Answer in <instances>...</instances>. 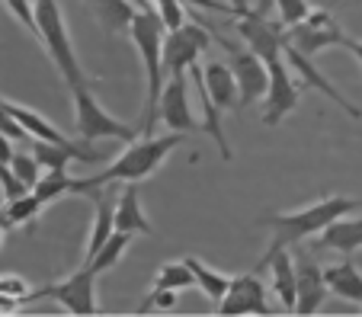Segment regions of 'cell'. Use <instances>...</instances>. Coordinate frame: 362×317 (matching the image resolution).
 <instances>
[{"label": "cell", "mask_w": 362, "mask_h": 317, "mask_svg": "<svg viewBox=\"0 0 362 317\" xmlns=\"http://www.w3.org/2000/svg\"><path fill=\"white\" fill-rule=\"evenodd\" d=\"M180 141H183V131H170V135H160V138H154V135H141V138L129 141V148H125V151L119 154V157L112 160V164L106 167L103 173L87 177V179H77L74 193L87 196L90 189H100V186H116V183H141V179H148L151 173L164 164L167 154H170Z\"/></svg>", "instance_id": "obj_1"}, {"label": "cell", "mask_w": 362, "mask_h": 317, "mask_svg": "<svg viewBox=\"0 0 362 317\" xmlns=\"http://www.w3.org/2000/svg\"><path fill=\"white\" fill-rule=\"evenodd\" d=\"M129 35H132V42H135L138 55H141L144 77H148V87H144V109H141V135H154L160 93H164V83H167V74H164L167 26L158 16V10H138L132 26H129Z\"/></svg>", "instance_id": "obj_2"}, {"label": "cell", "mask_w": 362, "mask_h": 317, "mask_svg": "<svg viewBox=\"0 0 362 317\" xmlns=\"http://www.w3.org/2000/svg\"><path fill=\"white\" fill-rule=\"evenodd\" d=\"M353 212H359V199H349V196H327V199H317V202H311V205L298 208V212L267 215L260 225L273 228V244L292 247V244H301L305 237L321 234L330 221L343 218V215H353Z\"/></svg>", "instance_id": "obj_3"}, {"label": "cell", "mask_w": 362, "mask_h": 317, "mask_svg": "<svg viewBox=\"0 0 362 317\" xmlns=\"http://www.w3.org/2000/svg\"><path fill=\"white\" fill-rule=\"evenodd\" d=\"M35 20H39V42L45 45L52 64L62 71L68 90L90 87V77L83 74L81 61H77V52H74V45H71L68 23H64V16H62L58 0H35Z\"/></svg>", "instance_id": "obj_4"}, {"label": "cell", "mask_w": 362, "mask_h": 317, "mask_svg": "<svg viewBox=\"0 0 362 317\" xmlns=\"http://www.w3.org/2000/svg\"><path fill=\"white\" fill-rule=\"evenodd\" d=\"M71 93H74V128L83 141L119 138L129 145V141H135L138 135H141L135 125L119 122L116 116H110V112L103 109L90 87H77V90H71Z\"/></svg>", "instance_id": "obj_5"}, {"label": "cell", "mask_w": 362, "mask_h": 317, "mask_svg": "<svg viewBox=\"0 0 362 317\" xmlns=\"http://www.w3.org/2000/svg\"><path fill=\"white\" fill-rule=\"evenodd\" d=\"M96 276H100V273L83 263L77 273H71L62 282L42 285V289L29 292L26 301H45V298H52V301H58L68 314L90 317V314H96Z\"/></svg>", "instance_id": "obj_6"}, {"label": "cell", "mask_w": 362, "mask_h": 317, "mask_svg": "<svg viewBox=\"0 0 362 317\" xmlns=\"http://www.w3.org/2000/svg\"><path fill=\"white\" fill-rule=\"evenodd\" d=\"M212 45L209 29L199 26L196 20L183 23L180 29H167L164 35V74L167 77H183L192 64L199 61L205 49Z\"/></svg>", "instance_id": "obj_7"}, {"label": "cell", "mask_w": 362, "mask_h": 317, "mask_svg": "<svg viewBox=\"0 0 362 317\" xmlns=\"http://www.w3.org/2000/svg\"><path fill=\"white\" fill-rule=\"evenodd\" d=\"M343 39H346V32H343V26L337 23V16L327 13V10H311L301 23L286 29V45L298 49L301 55H308V58H315L317 52H324L327 45L340 49Z\"/></svg>", "instance_id": "obj_8"}, {"label": "cell", "mask_w": 362, "mask_h": 317, "mask_svg": "<svg viewBox=\"0 0 362 317\" xmlns=\"http://www.w3.org/2000/svg\"><path fill=\"white\" fill-rule=\"evenodd\" d=\"M234 29L244 39L247 49L257 52L267 64L286 55V26L279 20H269V16H260L250 10V13L238 16V26Z\"/></svg>", "instance_id": "obj_9"}, {"label": "cell", "mask_w": 362, "mask_h": 317, "mask_svg": "<svg viewBox=\"0 0 362 317\" xmlns=\"http://www.w3.org/2000/svg\"><path fill=\"white\" fill-rule=\"evenodd\" d=\"M228 55H231V71H234V80H238V109L240 106H250L257 100L267 97V87H269V64L263 61L257 52L250 49H231L225 42Z\"/></svg>", "instance_id": "obj_10"}, {"label": "cell", "mask_w": 362, "mask_h": 317, "mask_svg": "<svg viewBox=\"0 0 362 317\" xmlns=\"http://www.w3.org/2000/svg\"><path fill=\"white\" fill-rule=\"evenodd\" d=\"M298 106V83L292 77V68H288L286 55L269 61V87L267 97H263V122L273 128L279 125L288 112H295Z\"/></svg>", "instance_id": "obj_11"}, {"label": "cell", "mask_w": 362, "mask_h": 317, "mask_svg": "<svg viewBox=\"0 0 362 317\" xmlns=\"http://www.w3.org/2000/svg\"><path fill=\"white\" fill-rule=\"evenodd\" d=\"M295 285H298V301H295V314L308 317V314H317L321 304L327 301L330 289H327V279H324V269L315 263V256L308 250L295 247Z\"/></svg>", "instance_id": "obj_12"}, {"label": "cell", "mask_w": 362, "mask_h": 317, "mask_svg": "<svg viewBox=\"0 0 362 317\" xmlns=\"http://www.w3.org/2000/svg\"><path fill=\"white\" fill-rule=\"evenodd\" d=\"M267 285L260 282V273H240L231 276L225 298L218 301V314L225 317H244V314H269Z\"/></svg>", "instance_id": "obj_13"}, {"label": "cell", "mask_w": 362, "mask_h": 317, "mask_svg": "<svg viewBox=\"0 0 362 317\" xmlns=\"http://www.w3.org/2000/svg\"><path fill=\"white\" fill-rule=\"evenodd\" d=\"M158 122H164L170 131H183V135L202 128L189 109L186 77H167L164 93H160V106H158Z\"/></svg>", "instance_id": "obj_14"}, {"label": "cell", "mask_w": 362, "mask_h": 317, "mask_svg": "<svg viewBox=\"0 0 362 317\" xmlns=\"http://www.w3.org/2000/svg\"><path fill=\"white\" fill-rule=\"evenodd\" d=\"M269 269V282H273L276 298L282 301L286 311H295V301H298V285H295V256L288 253V247H279V244H269L267 256L260 260L257 273Z\"/></svg>", "instance_id": "obj_15"}, {"label": "cell", "mask_w": 362, "mask_h": 317, "mask_svg": "<svg viewBox=\"0 0 362 317\" xmlns=\"http://www.w3.org/2000/svg\"><path fill=\"white\" fill-rule=\"evenodd\" d=\"M286 61H288V68H292L295 74L301 77V83H305L308 90H317V93H324V97H327V100H334V103L340 106V109L346 112V116L362 119V109H359V106H353V103H349V100L343 97L340 90H337L334 83H330L327 77H324V71H317V68H315V61H311V58H308V55H301L298 49H292V45H286Z\"/></svg>", "instance_id": "obj_16"}, {"label": "cell", "mask_w": 362, "mask_h": 317, "mask_svg": "<svg viewBox=\"0 0 362 317\" xmlns=\"http://www.w3.org/2000/svg\"><path fill=\"white\" fill-rule=\"evenodd\" d=\"M90 199L96 202V215H93V228H90L87 237V253H83V263H90L96 256V250L116 234V196H110V189H90Z\"/></svg>", "instance_id": "obj_17"}, {"label": "cell", "mask_w": 362, "mask_h": 317, "mask_svg": "<svg viewBox=\"0 0 362 317\" xmlns=\"http://www.w3.org/2000/svg\"><path fill=\"white\" fill-rule=\"evenodd\" d=\"M202 83L212 97L215 109L228 112V109H238V80H234V71L231 64H221V61H209L202 68Z\"/></svg>", "instance_id": "obj_18"}, {"label": "cell", "mask_w": 362, "mask_h": 317, "mask_svg": "<svg viewBox=\"0 0 362 317\" xmlns=\"http://www.w3.org/2000/svg\"><path fill=\"white\" fill-rule=\"evenodd\" d=\"M116 231H129V234H154L148 215L141 212V196H138V183H122L116 196Z\"/></svg>", "instance_id": "obj_19"}, {"label": "cell", "mask_w": 362, "mask_h": 317, "mask_svg": "<svg viewBox=\"0 0 362 317\" xmlns=\"http://www.w3.org/2000/svg\"><path fill=\"white\" fill-rule=\"evenodd\" d=\"M321 247L327 250H337V253H356V250L362 247V218H349V215H343V218L330 221L327 228L321 231Z\"/></svg>", "instance_id": "obj_20"}, {"label": "cell", "mask_w": 362, "mask_h": 317, "mask_svg": "<svg viewBox=\"0 0 362 317\" xmlns=\"http://www.w3.org/2000/svg\"><path fill=\"white\" fill-rule=\"evenodd\" d=\"M4 106H7V112L16 119V122L26 128L29 138H39V141H52V145H71V138L64 135V131H58L55 125L48 122L42 112L29 109V106H20V103H10V100H4Z\"/></svg>", "instance_id": "obj_21"}, {"label": "cell", "mask_w": 362, "mask_h": 317, "mask_svg": "<svg viewBox=\"0 0 362 317\" xmlns=\"http://www.w3.org/2000/svg\"><path fill=\"white\" fill-rule=\"evenodd\" d=\"M87 7L93 10V16L106 32H129L132 20L138 13L132 0H87Z\"/></svg>", "instance_id": "obj_22"}, {"label": "cell", "mask_w": 362, "mask_h": 317, "mask_svg": "<svg viewBox=\"0 0 362 317\" xmlns=\"http://www.w3.org/2000/svg\"><path fill=\"white\" fill-rule=\"evenodd\" d=\"M324 279H327V289L337 298H343V301H362V273L349 260L327 266L324 269Z\"/></svg>", "instance_id": "obj_23"}, {"label": "cell", "mask_w": 362, "mask_h": 317, "mask_svg": "<svg viewBox=\"0 0 362 317\" xmlns=\"http://www.w3.org/2000/svg\"><path fill=\"white\" fill-rule=\"evenodd\" d=\"M42 202L35 199V193H26V196H16V199L4 202L0 205V225L4 228H23V225H33L35 218L42 215Z\"/></svg>", "instance_id": "obj_24"}, {"label": "cell", "mask_w": 362, "mask_h": 317, "mask_svg": "<svg viewBox=\"0 0 362 317\" xmlns=\"http://www.w3.org/2000/svg\"><path fill=\"white\" fill-rule=\"evenodd\" d=\"M186 266L192 269L196 285L205 292V298H212V301H221V298H225L228 285H231V276H228V273H218V269H212L209 263L199 260V256H186Z\"/></svg>", "instance_id": "obj_25"}, {"label": "cell", "mask_w": 362, "mask_h": 317, "mask_svg": "<svg viewBox=\"0 0 362 317\" xmlns=\"http://www.w3.org/2000/svg\"><path fill=\"white\" fill-rule=\"evenodd\" d=\"M74 186H77V179H71L68 170H42V177L33 186V193L42 205H52V202H58L62 196L74 193Z\"/></svg>", "instance_id": "obj_26"}, {"label": "cell", "mask_w": 362, "mask_h": 317, "mask_svg": "<svg viewBox=\"0 0 362 317\" xmlns=\"http://www.w3.org/2000/svg\"><path fill=\"white\" fill-rule=\"evenodd\" d=\"M129 244H132V234H129V231H116L110 241H106L100 250H96V256L87 263V266L96 269V273H106V269H112V266H116V263L125 256Z\"/></svg>", "instance_id": "obj_27"}, {"label": "cell", "mask_w": 362, "mask_h": 317, "mask_svg": "<svg viewBox=\"0 0 362 317\" xmlns=\"http://www.w3.org/2000/svg\"><path fill=\"white\" fill-rule=\"evenodd\" d=\"M154 285H160V289H173V292H186V289L196 285V276H192V269L186 266V260H173V263H164V266L158 269Z\"/></svg>", "instance_id": "obj_28"}, {"label": "cell", "mask_w": 362, "mask_h": 317, "mask_svg": "<svg viewBox=\"0 0 362 317\" xmlns=\"http://www.w3.org/2000/svg\"><path fill=\"white\" fill-rule=\"evenodd\" d=\"M10 167H13V173L23 179V183H26L29 189H33L35 183H39V177H42V164L35 160L33 151H29V154L26 151H13V157H10Z\"/></svg>", "instance_id": "obj_29"}, {"label": "cell", "mask_w": 362, "mask_h": 317, "mask_svg": "<svg viewBox=\"0 0 362 317\" xmlns=\"http://www.w3.org/2000/svg\"><path fill=\"white\" fill-rule=\"evenodd\" d=\"M177 295L180 292H173V289H160V285H154V289L148 292V295L141 298V304H138V314H148V311H173V304H177Z\"/></svg>", "instance_id": "obj_30"}, {"label": "cell", "mask_w": 362, "mask_h": 317, "mask_svg": "<svg viewBox=\"0 0 362 317\" xmlns=\"http://www.w3.org/2000/svg\"><path fill=\"white\" fill-rule=\"evenodd\" d=\"M26 193H33V189H29L26 183L16 177L13 167H10L7 160H0V199L10 202V199H16V196H26Z\"/></svg>", "instance_id": "obj_31"}, {"label": "cell", "mask_w": 362, "mask_h": 317, "mask_svg": "<svg viewBox=\"0 0 362 317\" xmlns=\"http://www.w3.org/2000/svg\"><path fill=\"white\" fill-rule=\"evenodd\" d=\"M154 10H158V16L164 20L167 29H180L183 23L192 20V16L183 10V0H158V4H154Z\"/></svg>", "instance_id": "obj_32"}, {"label": "cell", "mask_w": 362, "mask_h": 317, "mask_svg": "<svg viewBox=\"0 0 362 317\" xmlns=\"http://www.w3.org/2000/svg\"><path fill=\"white\" fill-rule=\"evenodd\" d=\"M273 7L279 10V23L282 26H295V23H301L308 13H311V7H308V0H273Z\"/></svg>", "instance_id": "obj_33"}, {"label": "cell", "mask_w": 362, "mask_h": 317, "mask_svg": "<svg viewBox=\"0 0 362 317\" xmlns=\"http://www.w3.org/2000/svg\"><path fill=\"white\" fill-rule=\"evenodd\" d=\"M7 4V10L16 16V20L23 23V26L29 29V32L39 39V20H35V4L33 0H4Z\"/></svg>", "instance_id": "obj_34"}, {"label": "cell", "mask_w": 362, "mask_h": 317, "mask_svg": "<svg viewBox=\"0 0 362 317\" xmlns=\"http://www.w3.org/2000/svg\"><path fill=\"white\" fill-rule=\"evenodd\" d=\"M0 292H4V295H13V298H23V301L29 298L26 279L16 276V273H4V276H0Z\"/></svg>", "instance_id": "obj_35"}, {"label": "cell", "mask_w": 362, "mask_h": 317, "mask_svg": "<svg viewBox=\"0 0 362 317\" xmlns=\"http://www.w3.org/2000/svg\"><path fill=\"white\" fill-rule=\"evenodd\" d=\"M0 131H4V135H10V138H13V141H29L26 128H23V125L16 122V119L7 112V106H4V100H0Z\"/></svg>", "instance_id": "obj_36"}, {"label": "cell", "mask_w": 362, "mask_h": 317, "mask_svg": "<svg viewBox=\"0 0 362 317\" xmlns=\"http://www.w3.org/2000/svg\"><path fill=\"white\" fill-rule=\"evenodd\" d=\"M23 304V298H13V295H4L0 292V314H16Z\"/></svg>", "instance_id": "obj_37"}, {"label": "cell", "mask_w": 362, "mask_h": 317, "mask_svg": "<svg viewBox=\"0 0 362 317\" xmlns=\"http://www.w3.org/2000/svg\"><path fill=\"white\" fill-rule=\"evenodd\" d=\"M340 49H346L349 55H353L356 61L362 64V42H359V39H353V35H346V39H343V45H340Z\"/></svg>", "instance_id": "obj_38"}, {"label": "cell", "mask_w": 362, "mask_h": 317, "mask_svg": "<svg viewBox=\"0 0 362 317\" xmlns=\"http://www.w3.org/2000/svg\"><path fill=\"white\" fill-rule=\"evenodd\" d=\"M13 138H10V135H4V131H0V160H7L10 164V157H13Z\"/></svg>", "instance_id": "obj_39"}, {"label": "cell", "mask_w": 362, "mask_h": 317, "mask_svg": "<svg viewBox=\"0 0 362 317\" xmlns=\"http://www.w3.org/2000/svg\"><path fill=\"white\" fill-rule=\"evenodd\" d=\"M231 4V10H234V16H244V13H250V0H228Z\"/></svg>", "instance_id": "obj_40"}, {"label": "cell", "mask_w": 362, "mask_h": 317, "mask_svg": "<svg viewBox=\"0 0 362 317\" xmlns=\"http://www.w3.org/2000/svg\"><path fill=\"white\" fill-rule=\"evenodd\" d=\"M269 7H273V0H257V7H253V13L267 16V13H269Z\"/></svg>", "instance_id": "obj_41"}, {"label": "cell", "mask_w": 362, "mask_h": 317, "mask_svg": "<svg viewBox=\"0 0 362 317\" xmlns=\"http://www.w3.org/2000/svg\"><path fill=\"white\" fill-rule=\"evenodd\" d=\"M132 4H135L138 10H154V4H151V0H132Z\"/></svg>", "instance_id": "obj_42"}, {"label": "cell", "mask_w": 362, "mask_h": 317, "mask_svg": "<svg viewBox=\"0 0 362 317\" xmlns=\"http://www.w3.org/2000/svg\"><path fill=\"white\" fill-rule=\"evenodd\" d=\"M4 237H7V228L0 225V250H4Z\"/></svg>", "instance_id": "obj_43"}]
</instances>
